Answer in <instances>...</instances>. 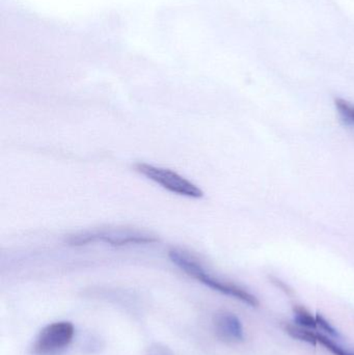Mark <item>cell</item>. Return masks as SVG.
<instances>
[{
	"instance_id": "obj_12",
	"label": "cell",
	"mask_w": 354,
	"mask_h": 355,
	"mask_svg": "<svg viewBox=\"0 0 354 355\" xmlns=\"http://www.w3.org/2000/svg\"><path fill=\"white\" fill-rule=\"evenodd\" d=\"M269 279L270 282L274 284V285H276V287L280 288V289L282 290V291H284L287 295H292L293 290L291 289V288L289 287L287 284H285L284 282L281 281V279H278V277H269Z\"/></svg>"
},
{
	"instance_id": "obj_8",
	"label": "cell",
	"mask_w": 354,
	"mask_h": 355,
	"mask_svg": "<svg viewBox=\"0 0 354 355\" xmlns=\"http://www.w3.org/2000/svg\"><path fill=\"white\" fill-rule=\"evenodd\" d=\"M335 106L344 122H346L347 124L354 125V105L353 104L349 103L346 100L337 98L335 100Z\"/></svg>"
},
{
	"instance_id": "obj_7",
	"label": "cell",
	"mask_w": 354,
	"mask_h": 355,
	"mask_svg": "<svg viewBox=\"0 0 354 355\" xmlns=\"http://www.w3.org/2000/svg\"><path fill=\"white\" fill-rule=\"evenodd\" d=\"M293 312H294L295 324L308 329H317L316 316L314 317L307 309L301 306H295Z\"/></svg>"
},
{
	"instance_id": "obj_5",
	"label": "cell",
	"mask_w": 354,
	"mask_h": 355,
	"mask_svg": "<svg viewBox=\"0 0 354 355\" xmlns=\"http://www.w3.org/2000/svg\"><path fill=\"white\" fill-rule=\"evenodd\" d=\"M213 324L218 337L227 343H239L245 339L242 323L232 313H218L214 316Z\"/></svg>"
},
{
	"instance_id": "obj_2",
	"label": "cell",
	"mask_w": 354,
	"mask_h": 355,
	"mask_svg": "<svg viewBox=\"0 0 354 355\" xmlns=\"http://www.w3.org/2000/svg\"><path fill=\"white\" fill-rule=\"evenodd\" d=\"M99 241L114 248H121L128 245H147L155 243L159 241V239L147 232L127 227L80 232L69 236L66 239L67 243L71 246L87 245Z\"/></svg>"
},
{
	"instance_id": "obj_10",
	"label": "cell",
	"mask_w": 354,
	"mask_h": 355,
	"mask_svg": "<svg viewBox=\"0 0 354 355\" xmlns=\"http://www.w3.org/2000/svg\"><path fill=\"white\" fill-rule=\"evenodd\" d=\"M316 321H317V327H319L321 331H326L328 335L332 336L334 338L339 337V333L328 322L326 319H324V317L320 314L316 315Z\"/></svg>"
},
{
	"instance_id": "obj_9",
	"label": "cell",
	"mask_w": 354,
	"mask_h": 355,
	"mask_svg": "<svg viewBox=\"0 0 354 355\" xmlns=\"http://www.w3.org/2000/svg\"><path fill=\"white\" fill-rule=\"evenodd\" d=\"M317 341L318 343L322 344L326 349L330 350L335 355H354V354H351V352H347V350L343 349L342 347L337 345L336 343H334L332 340L328 339L326 336L317 334Z\"/></svg>"
},
{
	"instance_id": "obj_3",
	"label": "cell",
	"mask_w": 354,
	"mask_h": 355,
	"mask_svg": "<svg viewBox=\"0 0 354 355\" xmlns=\"http://www.w3.org/2000/svg\"><path fill=\"white\" fill-rule=\"evenodd\" d=\"M134 168L137 173L172 193L191 198H201L204 196V192L201 188L197 187L195 184L185 179L178 173L172 172L168 168H160V166L145 164V162L135 164Z\"/></svg>"
},
{
	"instance_id": "obj_11",
	"label": "cell",
	"mask_w": 354,
	"mask_h": 355,
	"mask_svg": "<svg viewBox=\"0 0 354 355\" xmlns=\"http://www.w3.org/2000/svg\"><path fill=\"white\" fill-rule=\"evenodd\" d=\"M147 355H174L172 354V352H170V349H168V347H166V346L159 345V344H157V345L152 346L151 348H149V350H148Z\"/></svg>"
},
{
	"instance_id": "obj_1",
	"label": "cell",
	"mask_w": 354,
	"mask_h": 355,
	"mask_svg": "<svg viewBox=\"0 0 354 355\" xmlns=\"http://www.w3.org/2000/svg\"><path fill=\"white\" fill-rule=\"evenodd\" d=\"M168 258L174 263L177 267L184 271L186 275L197 281L201 282L204 285L215 291L220 292L224 295L232 296L236 300H241L245 304L251 306H259V300L253 294L247 292L243 288L235 285V284L228 283V282L222 281L218 277L210 275L199 260L193 254H189L186 250L172 248L168 250Z\"/></svg>"
},
{
	"instance_id": "obj_4",
	"label": "cell",
	"mask_w": 354,
	"mask_h": 355,
	"mask_svg": "<svg viewBox=\"0 0 354 355\" xmlns=\"http://www.w3.org/2000/svg\"><path fill=\"white\" fill-rule=\"evenodd\" d=\"M74 337L70 322H56L46 327L37 336L33 352L37 355H51L69 345Z\"/></svg>"
},
{
	"instance_id": "obj_6",
	"label": "cell",
	"mask_w": 354,
	"mask_h": 355,
	"mask_svg": "<svg viewBox=\"0 0 354 355\" xmlns=\"http://www.w3.org/2000/svg\"><path fill=\"white\" fill-rule=\"evenodd\" d=\"M286 331L294 339L307 342L314 346L317 345V334L312 331V329H305V327H299L297 324H287Z\"/></svg>"
}]
</instances>
